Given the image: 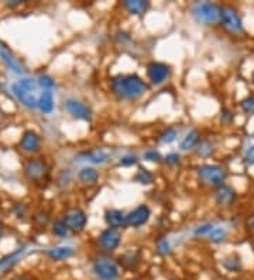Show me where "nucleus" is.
<instances>
[{"instance_id":"nucleus-1","label":"nucleus","mask_w":254,"mask_h":280,"mask_svg":"<svg viewBox=\"0 0 254 280\" xmlns=\"http://www.w3.org/2000/svg\"><path fill=\"white\" fill-rule=\"evenodd\" d=\"M110 92L119 101H139L148 91L150 85L137 74H117L110 79Z\"/></svg>"},{"instance_id":"nucleus-2","label":"nucleus","mask_w":254,"mask_h":280,"mask_svg":"<svg viewBox=\"0 0 254 280\" xmlns=\"http://www.w3.org/2000/svg\"><path fill=\"white\" fill-rule=\"evenodd\" d=\"M197 177L201 184L216 190L220 185L226 184V180L229 177V171H227V168L220 166V164L205 163V164H201L197 168Z\"/></svg>"},{"instance_id":"nucleus-3","label":"nucleus","mask_w":254,"mask_h":280,"mask_svg":"<svg viewBox=\"0 0 254 280\" xmlns=\"http://www.w3.org/2000/svg\"><path fill=\"white\" fill-rule=\"evenodd\" d=\"M23 175L26 177L27 181L33 182L35 185H41L42 182H47L48 180V163L41 156H33L24 161Z\"/></svg>"},{"instance_id":"nucleus-4","label":"nucleus","mask_w":254,"mask_h":280,"mask_svg":"<svg viewBox=\"0 0 254 280\" xmlns=\"http://www.w3.org/2000/svg\"><path fill=\"white\" fill-rule=\"evenodd\" d=\"M220 14H222V6L212 2L195 3L190 9V16L194 17V20L204 26L220 24Z\"/></svg>"},{"instance_id":"nucleus-5","label":"nucleus","mask_w":254,"mask_h":280,"mask_svg":"<svg viewBox=\"0 0 254 280\" xmlns=\"http://www.w3.org/2000/svg\"><path fill=\"white\" fill-rule=\"evenodd\" d=\"M92 273L98 280H119L121 270L117 260L102 253L92 260Z\"/></svg>"},{"instance_id":"nucleus-6","label":"nucleus","mask_w":254,"mask_h":280,"mask_svg":"<svg viewBox=\"0 0 254 280\" xmlns=\"http://www.w3.org/2000/svg\"><path fill=\"white\" fill-rule=\"evenodd\" d=\"M12 91L24 106L30 109H38V98L37 97V84L34 79H21L12 86Z\"/></svg>"},{"instance_id":"nucleus-7","label":"nucleus","mask_w":254,"mask_h":280,"mask_svg":"<svg viewBox=\"0 0 254 280\" xmlns=\"http://www.w3.org/2000/svg\"><path fill=\"white\" fill-rule=\"evenodd\" d=\"M220 26L225 28L226 33H229L230 35L244 34L243 19L240 16L239 10L232 5H223L222 6Z\"/></svg>"},{"instance_id":"nucleus-8","label":"nucleus","mask_w":254,"mask_h":280,"mask_svg":"<svg viewBox=\"0 0 254 280\" xmlns=\"http://www.w3.org/2000/svg\"><path fill=\"white\" fill-rule=\"evenodd\" d=\"M62 221L72 234H81L88 225V214L79 207H71L64 211Z\"/></svg>"},{"instance_id":"nucleus-9","label":"nucleus","mask_w":254,"mask_h":280,"mask_svg":"<svg viewBox=\"0 0 254 280\" xmlns=\"http://www.w3.org/2000/svg\"><path fill=\"white\" fill-rule=\"evenodd\" d=\"M147 78L153 86H160L164 82H167L172 74L171 65L161 61H151L147 64Z\"/></svg>"},{"instance_id":"nucleus-10","label":"nucleus","mask_w":254,"mask_h":280,"mask_svg":"<svg viewBox=\"0 0 254 280\" xmlns=\"http://www.w3.org/2000/svg\"><path fill=\"white\" fill-rule=\"evenodd\" d=\"M121 244V232L120 229L114 228H105L103 231L99 234L98 246L100 251L106 255L116 252Z\"/></svg>"},{"instance_id":"nucleus-11","label":"nucleus","mask_w":254,"mask_h":280,"mask_svg":"<svg viewBox=\"0 0 254 280\" xmlns=\"http://www.w3.org/2000/svg\"><path fill=\"white\" fill-rule=\"evenodd\" d=\"M237 191L227 185L223 184L213 191V203L218 208H230L234 203L237 201Z\"/></svg>"},{"instance_id":"nucleus-12","label":"nucleus","mask_w":254,"mask_h":280,"mask_svg":"<svg viewBox=\"0 0 254 280\" xmlns=\"http://www.w3.org/2000/svg\"><path fill=\"white\" fill-rule=\"evenodd\" d=\"M64 108L74 119L91 122L92 118H93V111H92L91 106L81 102V101H77V99H68L64 104Z\"/></svg>"},{"instance_id":"nucleus-13","label":"nucleus","mask_w":254,"mask_h":280,"mask_svg":"<svg viewBox=\"0 0 254 280\" xmlns=\"http://www.w3.org/2000/svg\"><path fill=\"white\" fill-rule=\"evenodd\" d=\"M19 149L23 153H38L41 150V136L35 130H24L19 142Z\"/></svg>"},{"instance_id":"nucleus-14","label":"nucleus","mask_w":254,"mask_h":280,"mask_svg":"<svg viewBox=\"0 0 254 280\" xmlns=\"http://www.w3.org/2000/svg\"><path fill=\"white\" fill-rule=\"evenodd\" d=\"M150 218H151V208L147 204H140L127 214V226L140 228L143 225L147 224Z\"/></svg>"},{"instance_id":"nucleus-15","label":"nucleus","mask_w":254,"mask_h":280,"mask_svg":"<svg viewBox=\"0 0 254 280\" xmlns=\"http://www.w3.org/2000/svg\"><path fill=\"white\" fill-rule=\"evenodd\" d=\"M116 260H117L119 266L121 267L123 270H126V272H134V270H137L139 266L141 265V262H143V255H141V252L139 249H129L126 252L121 253Z\"/></svg>"},{"instance_id":"nucleus-16","label":"nucleus","mask_w":254,"mask_h":280,"mask_svg":"<svg viewBox=\"0 0 254 280\" xmlns=\"http://www.w3.org/2000/svg\"><path fill=\"white\" fill-rule=\"evenodd\" d=\"M107 228H114V229H121L127 226V214L117 208H107L103 215Z\"/></svg>"},{"instance_id":"nucleus-17","label":"nucleus","mask_w":254,"mask_h":280,"mask_svg":"<svg viewBox=\"0 0 254 280\" xmlns=\"http://www.w3.org/2000/svg\"><path fill=\"white\" fill-rule=\"evenodd\" d=\"M0 60L6 64L10 70H13L14 72H17V74H23V72H24V67H23L20 61L13 56V53L9 50V47H7L3 41H0Z\"/></svg>"},{"instance_id":"nucleus-18","label":"nucleus","mask_w":254,"mask_h":280,"mask_svg":"<svg viewBox=\"0 0 254 280\" xmlns=\"http://www.w3.org/2000/svg\"><path fill=\"white\" fill-rule=\"evenodd\" d=\"M121 6L127 13L133 14V16H143L150 10L151 3L147 0H126L121 3Z\"/></svg>"},{"instance_id":"nucleus-19","label":"nucleus","mask_w":254,"mask_h":280,"mask_svg":"<svg viewBox=\"0 0 254 280\" xmlns=\"http://www.w3.org/2000/svg\"><path fill=\"white\" fill-rule=\"evenodd\" d=\"M99 177H100V174H99L98 170L95 167H91V166L81 168L77 174L78 181L81 182L82 185H85V187L95 185L99 181Z\"/></svg>"},{"instance_id":"nucleus-20","label":"nucleus","mask_w":254,"mask_h":280,"mask_svg":"<svg viewBox=\"0 0 254 280\" xmlns=\"http://www.w3.org/2000/svg\"><path fill=\"white\" fill-rule=\"evenodd\" d=\"M222 267L225 269L227 273H240L243 270V259L240 258L237 253H230L226 255L225 258L220 262Z\"/></svg>"},{"instance_id":"nucleus-21","label":"nucleus","mask_w":254,"mask_h":280,"mask_svg":"<svg viewBox=\"0 0 254 280\" xmlns=\"http://www.w3.org/2000/svg\"><path fill=\"white\" fill-rule=\"evenodd\" d=\"M201 143V132L198 129H192L188 133L185 134V137L181 140L179 143V149L182 152H188V150H192L195 149Z\"/></svg>"},{"instance_id":"nucleus-22","label":"nucleus","mask_w":254,"mask_h":280,"mask_svg":"<svg viewBox=\"0 0 254 280\" xmlns=\"http://www.w3.org/2000/svg\"><path fill=\"white\" fill-rule=\"evenodd\" d=\"M45 255L52 260H65L74 255V249L70 246H56L51 249H45Z\"/></svg>"},{"instance_id":"nucleus-23","label":"nucleus","mask_w":254,"mask_h":280,"mask_svg":"<svg viewBox=\"0 0 254 280\" xmlns=\"http://www.w3.org/2000/svg\"><path fill=\"white\" fill-rule=\"evenodd\" d=\"M54 97H52V92L51 91H44L40 95V98H38V109L41 111L42 113H45V115H49V113H52L54 111Z\"/></svg>"},{"instance_id":"nucleus-24","label":"nucleus","mask_w":254,"mask_h":280,"mask_svg":"<svg viewBox=\"0 0 254 280\" xmlns=\"http://www.w3.org/2000/svg\"><path fill=\"white\" fill-rule=\"evenodd\" d=\"M208 239L211 244L219 245V244H225L226 241L229 239V231L226 229L225 226H215L211 231V234L208 235Z\"/></svg>"},{"instance_id":"nucleus-25","label":"nucleus","mask_w":254,"mask_h":280,"mask_svg":"<svg viewBox=\"0 0 254 280\" xmlns=\"http://www.w3.org/2000/svg\"><path fill=\"white\" fill-rule=\"evenodd\" d=\"M155 175L153 171H150L148 168L144 167H139L137 173L134 174L133 180L137 184H141V185H151L154 182Z\"/></svg>"},{"instance_id":"nucleus-26","label":"nucleus","mask_w":254,"mask_h":280,"mask_svg":"<svg viewBox=\"0 0 254 280\" xmlns=\"http://www.w3.org/2000/svg\"><path fill=\"white\" fill-rule=\"evenodd\" d=\"M81 156H84L86 161H91L93 164H103L109 160V154L103 150H91V152H85Z\"/></svg>"},{"instance_id":"nucleus-27","label":"nucleus","mask_w":254,"mask_h":280,"mask_svg":"<svg viewBox=\"0 0 254 280\" xmlns=\"http://www.w3.org/2000/svg\"><path fill=\"white\" fill-rule=\"evenodd\" d=\"M215 150H216V146L211 140H201V143L197 146V154L202 159L211 157L212 154L215 153Z\"/></svg>"},{"instance_id":"nucleus-28","label":"nucleus","mask_w":254,"mask_h":280,"mask_svg":"<svg viewBox=\"0 0 254 280\" xmlns=\"http://www.w3.org/2000/svg\"><path fill=\"white\" fill-rule=\"evenodd\" d=\"M178 137V130H176L175 127L169 126L165 127V129H162L161 132L158 133V142L162 143V145H171V143H174Z\"/></svg>"},{"instance_id":"nucleus-29","label":"nucleus","mask_w":254,"mask_h":280,"mask_svg":"<svg viewBox=\"0 0 254 280\" xmlns=\"http://www.w3.org/2000/svg\"><path fill=\"white\" fill-rule=\"evenodd\" d=\"M51 231L52 234L58 237V238H65V237H68V234H70V229H68V226L65 225V222L62 221V218H58L55 219L52 225H51Z\"/></svg>"},{"instance_id":"nucleus-30","label":"nucleus","mask_w":254,"mask_h":280,"mask_svg":"<svg viewBox=\"0 0 254 280\" xmlns=\"http://www.w3.org/2000/svg\"><path fill=\"white\" fill-rule=\"evenodd\" d=\"M49 221H51V218H49V214L47 212V211L40 210V211H37L34 215H33V222H34L35 226L42 228V229L49 224Z\"/></svg>"},{"instance_id":"nucleus-31","label":"nucleus","mask_w":254,"mask_h":280,"mask_svg":"<svg viewBox=\"0 0 254 280\" xmlns=\"http://www.w3.org/2000/svg\"><path fill=\"white\" fill-rule=\"evenodd\" d=\"M236 119V113L233 112L230 108H222L220 109V123L225 126H230L233 125V122Z\"/></svg>"},{"instance_id":"nucleus-32","label":"nucleus","mask_w":254,"mask_h":280,"mask_svg":"<svg viewBox=\"0 0 254 280\" xmlns=\"http://www.w3.org/2000/svg\"><path fill=\"white\" fill-rule=\"evenodd\" d=\"M240 109L246 115L253 116L254 115V95H247L246 98L240 101Z\"/></svg>"},{"instance_id":"nucleus-33","label":"nucleus","mask_w":254,"mask_h":280,"mask_svg":"<svg viewBox=\"0 0 254 280\" xmlns=\"http://www.w3.org/2000/svg\"><path fill=\"white\" fill-rule=\"evenodd\" d=\"M139 164V157L136 154H126L123 157H120L119 166L120 167H133Z\"/></svg>"},{"instance_id":"nucleus-34","label":"nucleus","mask_w":254,"mask_h":280,"mask_svg":"<svg viewBox=\"0 0 254 280\" xmlns=\"http://www.w3.org/2000/svg\"><path fill=\"white\" fill-rule=\"evenodd\" d=\"M215 228V225L212 224V222H206V224H202V225H199V226H197L195 229H194V235L195 237H208L209 234H211V231Z\"/></svg>"},{"instance_id":"nucleus-35","label":"nucleus","mask_w":254,"mask_h":280,"mask_svg":"<svg viewBox=\"0 0 254 280\" xmlns=\"http://www.w3.org/2000/svg\"><path fill=\"white\" fill-rule=\"evenodd\" d=\"M143 159H144L146 161H150V163H161L164 157H162L161 153H160L158 150L151 149V150L144 152V154H143Z\"/></svg>"},{"instance_id":"nucleus-36","label":"nucleus","mask_w":254,"mask_h":280,"mask_svg":"<svg viewBox=\"0 0 254 280\" xmlns=\"http://www.w3.org/2000/svg\"><path fill=\"white\" fill-rule=\"evenodd\" d=\"M162 161L168 167H175V166H178L181 163V156H179V153H176V152H171V153H168L162 159Z\"/></svg>"},{"instance_id":"nucleus-37","label":"nucleus","mask_w":254,"mask_h":280,"mask_svg":"<svg viewBox=\"0 0 254 280\" xmlns=\"http://www.w3.org/2000/svg\"><path fill=\"white\" fill-rule=\"evenodd\" d=\"M157 253L160 256H167L171 253V245H169L168 239L161 238L157 242Z\"/></svg>"},{"instance_id":"nucleus-38","label":"nucleus","mask_w":254,"mask_h":280,"mask_svg":"<svg viewBox=\"0 0 254 280\" xmlns=\"http://www.w3.org/2000/svg\"><path fill=\"white\" fill-rule=\"evenodd\" d=\"M38 85H40V86H42V88H44L45 91H51V89L54 88L55 82H54V79L49 77V75L44 74V75H41V77L38 78Z\"/></svg>"},{"instance_id":"nucleus-39","label":"nucleus","mask_w":254,"mask_h":280,"mask_svg":"<svg viewBox=\"0 0 254 280\" xmlns=\"http://www.w3.org/2000/svg\"><path fill=\"white\" fill-rule=\"evenodd\" d=\"M13 212L16 214V217L17 218H24L27 215L28 208L26 204L23 203H17L13 205Z\"/></svg>"},{"instance_id":"nucleus-40","label":"nucleus","mask_w":254,"mask_h":280,"mask_svg":"<svg viewBox=\"0 0 254 280\" xmlns=\"http://www.w3.org/2000/svg\"><path fill=\"white\" fill-rule=\"evenodd\" d=\"M113 38L119 42V44H124V42L130 41V34H129L127 31H124V30H117V31L113 34Z\"/></svg>"},{"instance_id":"nucleus-41","label":"nucleus","mask_w":254,"mask_h":280,"mask_svg":"<svg viewBox=\"0 0 254 280\" xmlns=\"http://www.w3.org/2000/svg\"><path fill=\"white\" fill-rule=\"evenodd\" d=\"M244 161H246L247 164H250V166H254V146H250L247 149Z\"/></svg>"},{"instance_id":"nucleus-42","label":"nucleus","mask_w":254,"mask_h":280,"mask_svg":"<svg viewBox=\"0 0 254 280\" xmlns=\"http://www.w3.org/2000/svg\"><path fill=\"white\" fill-rule=\"evenodd\" d=\"M247 226H248L250 231L254 232V214H251V215L248 217V219H247Z\"/></svg>"},{"instance_id":"nucleus-43","label":"nucleus","mask_w":254,"mask_h":280,"mask_svg":"<svg viewBox=\"0 0 254 280\" xmlns=\"http://www.w3.org/2000/svg\"><path fill=\"white\" fill-rule=\"evenodd\" d=\"M23 3L20 0H12V2H6V6L7 7H19Z\"/></svg>"},{"instance_id":"nucleus-44","label":"nucleus","mask_w":254,"mask_h":280,"mask_svg":"<svg viewBox=\"0 0 254 280\" xmlns=\"http://www.w3.org/2000/svg\"><path fill=\"white\" fill-rule=\"evenodd\" d=\"M10 280H31V277L27 276V274H17V276H14Z\"/></svg>"},{"instance_id":"nucleus-45","label":"nucleus","mask_w":254,"mask_h":280,"mask_svg":"<svg viewBox=\"0 0 254 280\" xmlns=\"http://www.w3.org/2000/svg\"><path fill=\"white\" fill-rule=\"evenodd\" d=\"M5 231H6V228H5V224H3V222H0V239L3 238V235H5Z\"/></svg>"},{"instance_id":"nucleus-46","label":"nucleus","mask_w":254,"mask_h":280,"mask_svg":"<svg viewBox=\"0 0 254 280\" xmlns=\"http://www.w3.org/2000/svg\"><path fill=\"white\" fill-rule=\"evenodd\" d=\"M127 280H147L146 277H143V276H134V277H130V279Z\"/></svg>"},{"instance_id":"nucleus-47","label":"nucleus","mask_w":254,"mask_h":280,"mask_svg":"<svg viewBox=\"0 0 254 280\" xmlns=\"http://www.w3.org/2000/svg\"><path fill=\"white\" fill-rule=\"evenodd\" d=\"M251 82H253V85H254V71L251 72Z\"/></svg>"},{"instance_id":"nucleus-48","label":"nucleus","mask_w":254,"mask_h":280,"mask_svg":"<svg viewBox=\"0 0 254 280\" xmlns=\"http://www.w3.org/2000/svg\"><path fill=\"white\" fill-rule=\"evenodd\" d=\"M167 280H181V279H178V277H169V279Z\"/></svg>"},{"instance_id":"nucleus-49","label":"nucleus","mask_w":254,"mask_h":280,"mask_svg":"<svg viewBox=\"0 0 254 280\" xmlns=\"http://www.w3.org/2000/svg\"><path fill=\"white\" fill-rule=\"evenodd\" d=\"M222 280H230V279H222Z\"/></svg>"}]
</instances>
